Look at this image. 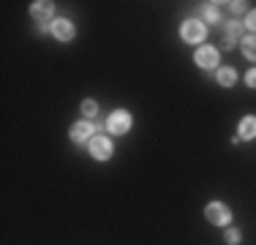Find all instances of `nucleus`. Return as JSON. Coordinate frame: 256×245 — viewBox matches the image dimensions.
Segmentation results:
<instances>
[{
  "instance_id": "a211bd4d",
  "label": "nucleus",
  "mask_w": 256,
  "mask_h": 245,
  "mask_svg": "<svg viewBox=\"0 0 256 245\" xmlns=\"http://www.w3.org/2000/svg\"><path fill=\"white\" fill-rule=\"evenodd\" d=\"M229 8H232V11H234V14H240V11H242V8H246V3H229Z\"/></svg>"
},
{
  "instance_id": "6e6552de",
  "label": "nucleus",
  "mask_w": 256,
  "mask_h": 245,
  "mask_svg": "<svg viewBox=\"0 0 256 245\" xmlns=\"http://www.w3.org/2000/svg\"><path fill=\"white\" fill-rule=\"evenodd\" d=\"M50 30H52V36L58 41H74V36H76V30H74V24H71L68 20H54L50 24Z\"/></svg>"
},
{
  "instance_id": "7ed1b4c3",
  "label": "nucleus",
  "mask_w": 256,
  "mask_h": 245,
  "mask_svg": "<svg viewBox=\"0 0 256 245\" xmlns=\"http://www.w3.org/2000/svg\"><path fill=\"white\" fill-rule=\"evenodd\" d=\"M204 218L210 220L212 226H229L232 224V210L224 202H210L204 207Z\"/></svg>"
},
{
  "instance_id": "f03ea898",
  "label": "nucleus",
  "mask_w": 256,
  "mask_h": 245,
  "mask_svg": "<svg viewBox=\"0 0 256 245\" xmlns=\"http://www.w3.org/2000/svg\"><path fill=\"white\" fill-rule=\"evenodd\" d=\"M131 122H134L131 112H128V109H118V112L109 114V120H106V131H109V134H118V136H123V134L131 131Z\"/></svg>"
},
{
  "instance_id": "4468645a",
  "label": "nucleus",
  "mask_w": 256,
  "mask_h": 245,
  "mask_svg": "<svg viewBox=\"0 0 256 245\" xmlns=\"http://www.w3.org/2000/svg\"><path fill=\"white\" fill-rule=\"evenodd\" d=\"M202 16H204L202 22H218V8H216V6L207 3L204 8H202Z\"/></svg>"
},
{
  "instance_id": "f8f14e48",
  "label": "nucleus",
  "mask_w": 256,
  "mask_h": 245,
  "mask_svg": "<svg viewBox=\"0 0 256 245\" xmlns=\"http://www.w3.org/2000/svg\"><path fill=\"white\" fill-rule=\"evenodd\" d=\"M242 30H246V24H240L237 20H232V22H226V30H224V38L226 41H237L242 36Z\"/></svg>"
},
{
  "instance_id": "423d86ee",
  "label": "nucleus",
  "mask_w": 256,
  "mask_h": 245,
  "mask_svg": "<svg viewBox=\"0 0 256 245\" xmlns=\"http://www.w3.org/2000/svg\"><path fill=\"white\" fill-rule=\"evenodd\" d=\"M30 16L36 20V24H46L54 16V3H50V0H36V3L30 6Z\"/></svg>"
},
{
  "instance_id": "9b49d317",
  "label": "nucleus",
  "mask_w": 256,
  "mask_h": 245,
  "mask_svg": "<svg viewBox=\"0 0 256 245\" xmlns=\"http://www.w3.org/2000/svg\"><path fill=\"white\" fill-rule=\"evenodd\" d=\"M240 49H242V54H246L248 60H254V63H256V36H242V38H240Z\"/></svg>"
},
{
  "instance_id": "1a4fd4ad",
  "label": "nucleus",
  "mask_w": 256,
  "mask_h": 245,
  "mask_svg": "<svg viewBox=\"0 0 256 245\" xmlns=\"http://www.w3.org/2000/svg\"><path fill=\"white\" fill-rule=\"evenodd\" d=\"M237 136H240L242 142L256 139V114H246V118L240 120V126H237Z\"/></svg>"
},
{
  "instance_id": "20e7f679",
  "label": "nucleus",
  "mask_w": 256,
  "mask_h": 245,
  "mask_svg": "<svg viewBox=\"0 0 256 245\" xmlns=\"http://www.w3.org/2000/svg\"><path fill=\"white\" fill-rule=\"evenodd\" d=\"M114 152V144L109 136H104V134H96L93 139H90V156L96 158V161H109Z\"/></svg>"
},
{
  "instance_id": "2eb2a0df",
  "label": "nucleus",
  "mask_w": 256,
  "mask_h": 245,
  "mask_svg": "<svg viewBox=\"0 0 256 245\" xmlns=\"http://www.w3.org/2000/svg\"><path fill=\"white\" fill-rule=\"evenodd\" d=\"M240 240H242L240 229H226V242L229 245H240Z\"/></svg>"
},
{
  "instance_id": "9d476101",
  "label": "nucleus",
  "mask_w": 256,
  "mask_h": 245,
  "mask_svg": "<svg viewBox=\"0 0 256 245\" xmlns=\"http://www.w3.org/2000/svg\"><path fill=\"white\" fill-rule=\"evenodd\" d=\"M216 79H218L221 88H234V84H237V71L232 68V66H224V68H218Z\"/></svg>"
},
{
  "instance_id": "39448f33",
  "label": "nucleus",
  "mask_w": 256,
  "mask_h": 245,
  "mask_svg": "<svg viewBox=\"0 0 256 245\" xmlns=\"http://www.w3.org/2000/svg\"><path fill=\"white\" fill-rule=\"evenodd\" d=\"M194 63L199 66V68H218V63H221V52H218L216 46H199L196 52H194Z\"/></svg>"
},
{
  "instance_id": "f257e3e1",
  "label": "nucleus",
  "mask_w": 256,
  "mask_h": 245,
  "mask_svg": "<svg viewBox=\"0 0 256 245\" xmlns=\"http://www.w3.org/2000/svg\"><path fill=\"white\" fill-rule=\"evenodd\" d=\"M180 36H182L186 44H202L204 36H207V28H204L202 20H186L180 28Z\"/></svg>"
},
{
  "instance_id": "f3484780",
  "label": "nucleus",
  "mask_w": 256,
  "mask_h": 245,
  "mask_svg": "<svg viewBox=\"0 0 256 245\" xmlns=\"http://www.w3.org/2000/svg\"><path fill=\"white\" fill-rule=\"evenodd\" d=\"M246 84H248V88H256V68H251L246 74Z\"/></svg>"
},
{
  "instance_id": "ddd939ff",
  "label": "nucleus",
  "mask_w": 256,
  "mask_h": 245,
  "mask_svg": "<svg viewBox=\"0 0 256 245\" xmlns=\"http://www.w3.org/2000/svg\"><path fill=\"white\" fill-rule=\"evenodd\" d=\"M79 112H82L84 118H96V114H98V104H96L93 98H84V101L79 104Z\"/></svg>"
},
{
  "instance_id": "0eeeda50",
  "label": "nucleus",
  "mask_w": 256,
  "mask_h": 245,
  "mask_svg": "<svg viewBox=\"0 0 256 245\" xmlns=\"http://www.w3.org/2000/svg\"><path fill=\"white\" fill-rule=\"evenodd\" d=\"M71 142H76V144H82V142H90V139L96 136V128H93V122L90 120H79L71 126Z\"/></svg>"
},
{
  "instance_id": "dca6fc26",
  "label": "nucleus",
  "mask_w": 256,
  "mask_h": 245,
  "mask_svg": "<svg viewBox=\"0 0 256 245\" xmlns=\"http://www.w3.org/2000/svg\"><path fill=\"white\" fill-rule=\"evenodd\" d=\"M246 30H251V36H256V8L248 11V16H246Z\"/></svg>"
}]
</instances>
